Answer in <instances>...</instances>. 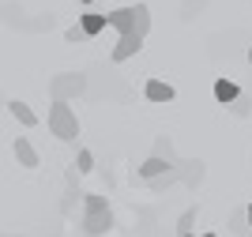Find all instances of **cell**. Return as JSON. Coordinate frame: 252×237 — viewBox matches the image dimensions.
Instances as JSON below:
<instances>
[{
    "label": "cell",
    "mask_w": 252,
    "mask_h": 237,
    "mask_svg": "<svg viewBox=\"0 0 252 237\" xmlns=\"http://www.w3.org/2000/svg\"><path fill=\"white\" fill-rule=\"evenodd\" d=\"M230 230H233L237 237H249V234H252V230H249V215H245V207H237V211L230 215Z\"/></svg>",
    "instance_id": "13"
},
{
    "label": "cell",
    "mask_w": 252,
    "mask_h": 237,
    "mask_svg": "<svg viewBox=\"0 0 252 237\" xmlns=\"http://www.w3.org/2000/svg\"><path fill=\"white\" fill-rule=\"evenodd\" d=\"M15 158H19V166H27V169H34V166H38V151L31 147V139H27V135H15Z\"/></svg>",
    "instance_id": "7"
},
{
    "label": "cell",
    "mask_w": 252,
    "mask_h": 237,
    "mask_svg": "<svg viewBox=\"0 0 252 237\" xmlns=\"http://www.w3.org/2000/svg\"><path fill=\"white\" fill-rule=\"evenodd\" d=\"M226 109H230L233 117H249V113H252V94L237 91V98H230V102H226Z\"/></svg>",
    "instance_id": "9"
},
{
    "label": "cell",
    "mask_w": 252,
    "mask_h": 237,
    "mask_svg": "<svg viewBox=\"0 0 252 237\" xmlns=\"http://www.w3.org/2000/svg\"><path fill=\"white\" fill-rule=\"evenodd\" d=\"M105 27H113V31L121 34L109 57H113V64H125L143 49V41H147V34H151V8L147 4L113 8V11H105Z\"/></svg>",
    "instance_id": "1"
},
{
    "label": "cell",
    "mask_w": 252,
    "mask_h": 237,
    "mask_svg": "<svg viewBox=\"0 0 252 237\" xmlns=\"http://www.w3.org/2000/svg\"><path fill=\"white\" fill-rule=\"evenodd\" d=\"M113 226V211H109V200L98 196V192H87L83 196V230L87 234H105Z\"/></svg>",
    "instance_id": "2"
},
{
    "label": "cell",
    "mask_w": 252,
    "mask_h": 237,
    "mask_svg": "<svg viewBox=\"0 0 252 237\" xmlns=\"http://www.w3.org/2000/svg\"><path fill=\"white\" fill-rule=\"evenodd\" d=\"M166 158H158V155H151L147 158V162H143V166H139V177H143V181H147V177H158V173H162V169H166Z\"/></svg>",
    "instance_id": "12"
},
{
    "label": "cell",
    "mask_w": 252,
    "mask_h": 237,
    "mask_svg": "<svg viewBox=\"0 0 252 237\" xmlns=\"http://www.w3.org/2000/svg\"><path fill=\"white\" fill-rule=\"evenodd\" d=\"M8 109H11V117H15L23 128H34V124H38V113H34L27 102H19V98H15V102H8Z\"/></svg>",
    "instance_id": "8"
},
{
    "label": "cell",
    "mask_w": 252,
    "mask_h": 237,
    "mask_svg": "<svg viewBox=\"0 0 252 237\" xmlns=\"http://www.w3.org/2000/svg\"><path fill=\"white\" fill-rule=\"evenodd\" d=\"M64 38H68V41H75V45H79V41H87V34H83V27L75 23V27H68V31H64Z\"/></svg>",
    "instance_id": "16"
},
{
    "label": "cell",
    "mask_w": 252,
    "mask_h": 237,
    "mask_svg": "<svg viewBox=\"0 0 252 237\" xmlns=\"http://www.w3.org/2000/svg\"><path fill=\"white\" fill-rule=\"evenodd\" d=\"M192 222H196V207H189V211L177 218V234H192Z\"/></svg>",
    "instance_id": "14"
},
{
    "label": "cell",
    "mask_w": 252,
    "mask_h": 237,
    "mask_svg": "<svg viewBox=\"0 0 252 237\" xmlns=\"http://www.w3.org/2000/svg\"><path fill=\"white\" fill-rule=\"evenodd\" d=\"M75 169H79V173H91V169H94V155H91V151H79V162H75Z\"/></svg>",
    "instance_id": "15"
},
{
    "label": "cell",
    "mask_w": 252,
    "mask_h": 237,
    "mask_svg": "<svg viewBox=\"0 0 252 237\" xmlns=\"http://www.w3.org/2000/svg\"><path fill=\"white\" fill-rule=\"evenodd\" d=\"M83 4H87V8H91V4H94V0H83Z\"/></svg>",
    "instance_id": "19"
},
{
    "label": "cell",
    "mask_w": 252,
    "mask_h": 237,
    "mask_svg": "<svg viewBox=\"0 0 252 237\" xmlns=\"http://www.w3.org/2000/svg\"><path fill=\"white\" fill-rule=\"evenodd\" d=\"M249 61H252V45H249Z\"/></svg>",
    "instance_id": "20"
},
{
    "label": "cell",
    "mask_w": 252,
    "mask_h": 237,
    "mask_svg": "<svg viewBox=\"0 0 252 237\" xmlns=\"http://www.w3.org/2000/svg\"><path fill=\"white\" fill-rule=\"evenodd\" d=\"M87 91V75L79 72H61L49 79V98L53 102H72V98H79V94Z\"/></svg>",
    "instance_id": "4"
},
{
    "label": "cell",
    "mask_w": 252,
    "mask_h": 237,
    "mask_svg": "<svg viewBox=\"0 0 252 237\" xmlns=\"http://www.w3.org/2000/svg\"><path fill=\"white\" fill-rule=\"evenodd\" d=\"M237 91H241V87H237L233 79H215V98H219L222 105L230 102V98H237Z\"/></svg>",
    "instance_id": "10"
},
{
    "label": "cell",
    "mask_w": 252,
    "mask_h": 237,
    "mask_svg": "<svg viewBox=\"0 0 252 237\" xmlns=\"http://www.w3.org/2000/svg\"><path fill=\"white\" fill-rule=\"evenodd\" d=\"M45 124H49V132L57 135L61 143H72L75 135H79V117H75V109H72L68 102H53Z\"/></svg>",
    "instance_id": "3"
},
{
    "label": "cell",
    "mask_w": 252,
    "mask_h": 237,
    "mask_svg": "<svg viewBox=\"0 0 252 237\" xmlns=\"http://www.w3.org/2000/svg\"><path fill=\"white\" fill-rule=\"evenodd\" d=\"M143 94H147V102H173V94H177V91H173L166 79H147Z\"/></svg>",
    "instance_id": "5"
},
{
    "label": "cell",
    "mask_w": 252,
    "mask_h": 237,
    "mask_svg": "<svg viewBox=\"0 0 252 237\" xmlns=\"http://www.w3.org/2000/svg\"><path fill=\"white\" fill-rule=\"evenodd\" d=\"M181 237H196V234H181ZM200 237H215V234H200Z\"/></svg>",
    "instance_id": "18"
},
{
    "label": "cell",
    "mask_w": 252,
    "mask_h": 237,
    "mask_svg": "<svg viewBox=\"0 0 252 237\" xmlns=\"http://www.w3.org/2000/svg\"><path fill=\"white\" fill-rule=\"evenodd\" d=\"M151 155L166 158V162H177V151H173V139H169V135H158V139H155V151H151Z\"/></svg>",
    "instance_id": "11"
},
{
    "label": "cell",
    "mask_w": 252,
    "mask_h": 237,
    "mask_svg": "<svg viewBox=\"0 0 252 237\" xmlns=\"http://www.w3.org/2000/svg\"><path fill=\"white\" fill-rule=\"evenodd\" d=\"M245 215H249V230H252V203H249V207H245Z\"/></svg>",
    "instance_id": "17"
},
{
    "label": "cell",
    "mask_w": 252,
    "mask_h": 237,
    "mask_svg": "<svg viewBox=\"0 0 252 237\" xmlns=\"http://www.w3.org/2000/svg\"><path fill=\"white\" fill-rule=\"evenodd\" d=\"M79 27H83V34H87V38L102 34V31H105V11H91V8H87L83 15H79Z\"/></svg>",
    "instance_id": "6"
}]
</instances>
